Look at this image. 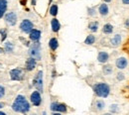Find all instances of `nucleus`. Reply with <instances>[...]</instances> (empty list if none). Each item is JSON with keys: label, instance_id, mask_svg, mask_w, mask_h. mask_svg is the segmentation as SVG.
I'll return each mask as SVG.
<instances>
[{"label": "nucleus", "instance_id": "obj_1", "mask_svg": "<svg viewBox=\"0 0 129 115\" xmlns=\"http://www.w3.org/2000/svg\"><path fill=\"white\" fill-rule=\"evenodd\" d=\"M12 108L14 111L20 113H27L30 110V103L27 101L24 95H18L12 104Z\"/></svg>", "mask_w": 129, "mask_h": 115}, {"label": "nucleus", "instance_id": "obj_2", "mask_svg": "<svg viewBox=\"0 0 129 115\" xmlns=\"http://www.w3.org/2000/svg\"><path fill=\"white\" fill-rule=\"evenodd\" d=\"M93 91L98 97L105 98L110 93V87L105 82H98L93 85Z\"/></svg>", "mask_w": 129, "mask_h": 115}, {"label": "nucleus", "instance_id": "obj_3", "mask_svg": "<svg viewBox=\"0 0 129 115\" xmlns=\"http://www.w3.org/2000/svg\"><path fill=\"white\" fill-rule=\"evenodd\" d=\"M33 85L37 88V90L39 92H43V70H39L38 73L35 75L34 80H33Z\"/></svg>", "mask_w": 129, "mask_h": 115}, {"label": "nucleus", "instance_id": "obj_4", "mask_svg": "<svg viewBox=\"0 0 129 115\" xmlns=\"http://www.w3.org/2000/svg\"><path fill=\"white\" fill-rule=\"evenodd\" d=\"M29 55L31 56V58L37 60H41V46L38 42L34 43L31 48L29 50Z\"/></svg>", "mask_w": 129, "mask_h": 115}, {"label": "nucleus", "instance_id": "obj_5", "mask_svg": "<svg viewBox=\"0 0 129 115\" xmlns=\"http://www.w3.org/2000/svg\"><path fill=\"white\" fill-rule=\"evenodd\" d=\"M33 28H34L33 23L30 20H28V19L23 20V21L21 22V24H20V29H21L24 33H30L33 30Z\"/></svg>", "mask_w": 129, "mask_h": 115}, {"label": "nucleus", "instance_id": "obj_6", "mask_svg": "<svg viewBox=\"0 0 129 115\" xmlns=\"http://www.w3.org/2000/svg\"><path fill=\"white\" fill-rule=\"evenodd\" d=\"M51 110L52 111H57L59 113H64V112H67L68 108H67V105L64 104V103L53 102L51 104Z\"/></svg>", "mask_w": 129, "mask_h": 115}, {"label": "nucleus", "instance_id": "obj_7", "mask_svg": "<svg viewBox=\"0 0 129 115\" xmlns=\"http://www.w3.org/2000/svg\"><path fill=\"white\" fill-rule=\"evenodd\" d=\"M10 78L12 81H22L24 78L23 70L21 68H14L10 71Z\"/></svg>", "mask_w": 129, "mask_h": 115}, {"label": "nucleus", "instance_id": "obj_8", "mask_svg": "<svg viewBox=\"0 0 129 115\" xmlns=\"http://www.w3.org/2000/svg\"><path fill=\"white\" fill-rule=\"evenodd\" d=\"M30 99H31V102H32L35 106H39V105L41 104V102H42L41 93H40L38 90L34 91L32 94H31V97H30Z\"/></svg>", "mask_w": 129, "mask_h": 115}, {"label": "nucleus", "instance_id": "obj_9", "mask_svg": "<svg viewBox=\"0 0 129 115\" xmlns=\"http://www.w3.org/2000/svg\"><path fill=\"white\" fill-rule=\"evenodd\" d=\"M115 65L117 66V68L119 69H124L126 68L127 66H128V60L125 58V57H120L116 60L115 62Z\"/></svg>", "mask_w": 129, "mask_h": 115}, {"label": "nucleus", "instance_id": "obj_10", "mask_svg": "<svg viewBox=\"0 0 129 115\" xmlns=\"http://www.w3.org/2000/svg\"><path fill=\"white\" fill-rule=\"evenodd\" d=\"M5 20L8 24H10L11 26H14L17 22V16L14 12H10L8 14H6L5 16Z\"/></svg>", "mask_w": 129, "mask_h": 115}, {"label": "nucleus", "instance_id": "obj_11", "mask_svg": "<svg viewBox=\"0 0 129 115\" xmlns=\"http://www.w3.org/2000/svg\"><path fill=\"white\" fill-rule=\"evenodd\" d=\"M29 37L30 39L32 40L33 42H38L41 38V31L40 30H37V29H33L32 31L29 33Z\"/></svg>", "mask_w": 129, "mask_h": 115}, {"label": "nucleus", "instance_id": "obj_12", "mask_svg": "<svg viewBox=\"0 0 129 115\" xmlns=\"http://www.w3.org/2000/svg\"><path fill=\"white\" fill-rule=\"evenodd\" d=\"M26 69L27 70H29V71H31L33 70L36 66H37V62H36V60L35 59H33V58H29L27 61H26Z\"/></svg>", "mask_w": 129, "mask_h": 115}, {"label": "nucleus", "instance_id": "obj_13", "mask_svg": "<svg viewBox=\"0 0 129 115\" xmlns=\"http://www.w3.org/2000/svg\"><path fill=\"white\" fill-rule=\"evenodd\" d=\"M109 59V55L106 52H99L98 56H97V60L99 63L101 64H105Z\"/></svg>", "mask_w": 129, "mask_h": 115}, {"label": "nucleus", "instance_id": "obj_14", "mask_svg": "<svg viewBox=\"0 0 129 115\" xmlns=\"http://www.w3.org/2000/svg\"><path fill=\"white\" fill-rule=\"evenodd\" d=\"M122 42V38H121V35L119 34H116L112 37V39L110 40V43H111V46L113 47H118Z\"/></svg>", "mask_w": 129, "mask_h": 115}, {"label": "nucleus", "instance_id": "obj_15", "mask_svg": "<svg viewBox=\"0 0 129 115\" xmlns=\"http://www.w3.org/2000/svg\"><path fill=\"white\" fill-rule=\"evenodd\" d=\"M51 26H52L53 32H59V30L61 29V24H60L59 20L56 19V18H54V19L51 21Z\"/></svg>", "mask_w": 129, "mask_h": 115}, {"label": "nucleus", "instance_id": "obj_16", "mask_svg": "<svg viewBox=\"0 0 129 115\" xmlns=\"http://www.w3.org/2000/svg\"><path fill=\"white\" fill-rule=\"evenodd\" d=\"M98 11H99L100 15H102V16H106V15L108 14V12H109V9H108V6H107V4H105V3H102V4L99 6V8H98Z\"/></svg>", "mask_w": 129, "mask_h": 115}, {"label": "nucleus", "instance_id": "obj_17", "mask_svg": "<svg viewBox=\"0 0 129 115\" xmlns=\"http://www.w3.org/2000/svg\"><path fill=\"white\" fill-rule=\"evenodd\" d=\"M7 9V0H0V18H2Z\"/></svg>", "mask_w": 129, "mask_h": 115}, {"label": "nucleus", "instance_id": "obj_18", "mask_svg": "<svg viewBox=\"0 0 129 115\" xmlns=\"http://www.w3.org/2000/svg\"><path fill=\"white\" fill-rule=\"evenodd\" d=\"M49 46H50V48L52 51H56V50L58 49V47H59V42H58V40L56 39V38H52L51 40H50V42H49Z\"/></svg>", "mask_w": 129, "mask_h": 115}, {"label": "nucleus", "instance_id": "obj_19", "mask_svg": "<svg viewBox=\"0 0 129 115\" xmlns=\"http://www.w3.org/2000/svg\"><path fill=\"white\" fill-rule=\"evenodd\" d=\"M102 31H103V33H104V34L109 35V34H111L113 32V26L111 25V24L107 23V24H105V25L103 26Z\"/></svg>", "mask_w": 129, "mask_h": 115}, {"label": "nucleus", "instance_id": "obj_20", "mask_svg": "<svg viewBox=\"0 0 129 115\" xmlns=\"http://www.w3.org/2000/svg\"><path fill=\"white\" fill-rule=\"evenodd\" d=\"M94 42H95V37L93 35H88L86 37V39L84 40V44H86V45H92V44H94Z\"/></svg>", "mask_w": 129, "mask_h": 115}, {"label": "nucleus", "instance_id": "obj_21", "mask_svg": "<svg viewBox=\"0 0 129 115\" xmlns=\"http://www.w3.org/2000/svg\"><path fill=\"white\" fill-rule=\"evenodd\" d=\"M88 29L91 31V32H96L98 30V22L94 21V22H90L88 24Z\"/></svg>", "mask_w": 129, "mask_h": 115}, {"label": "nucleus", "instance_id": "obj_22", "mask_svg": "<svg viewBox=\"0 0 129 115\" xmlns=\"http://www.w3.org/2000/svg\"><path fill=\"white\" fill-rule=\"evenodd\" d=\"M103 72H104V74H106V75H109V74H111L113 71V68L112 66H110V65H105V66H103Z\"/></svg>", "mask_w": 129, "mask_h": 115}, {"label": "nucleus", "instance_id": "obj_23", "mask_svg": "<svg viewBox=\"0 0 129 115\" xmlns=\"http://www.w3.org/2000/svg\"><path fill=\"white\" fill-rule=\"evenodd\" d=\"M50 14L52 16H56L58 14V6L56 4H54V5L51 6V8H50Z\"/></svg>", "mask_w": 129, "mask_h": 115}, {"label": "nucleus", "instance_id": "obj_24", "mask_svg": "<svg viewBox=\"0 0 129 115\" xmlns=\"http://www.w3.org/2000/svg\"><path fill=\"white\" fill-rule=\"evenodd\" d=\"M95 106H96L97 110H102L105 107V103H104L103 100H97L96 103H95Z\"/></svg>", "mask_w": 129, "mask_h": 115}, {"label": "nucleus", "instance_id": "obj_25", "mask_svg": "<svg viewBox=\"0 0 129 115\" xmlns=\"http://www.w3.org/2000/svg\"><path fill=\"white\" fill-rule=\"evenodd\" d=\"M13 49H14V47H13V44L12 43H10V42H6L5 43V51L7 53L13 52Z\"/></svg>", "mask_w": 129, "mask_h": 115}, {"label": "nucleus", "instance_id": "obj_26", "mask_svg": "<svg viewBox=\"0 0 129 115\" xmlns=\"http://www.w3.org/2000/svg\"><path fill=\"white\" fill-rule=\"evenodd\" d=\"M109 110H110L111 114H112V113H117V112L119 111V106H118L117 104H111L110 107H109Z\"/></svg>", "mask_w": 129, "mask_h": 115}, {"label": "nucleus", "instance_id": "obj_27", "mask_svg": "<svg viewBox=\"0 0 129 115\" xmlns=\"http://www.w3.org/2000/svg\"><path fill=\"white\" fill-rule=\"evenodd\" d=\"M116 79H117V81H123L124 79H125V75L122 73V72H119V73H117V76H116Z\"/></svg>", "mask_w": 129, "mask_h": 115}, {"label": "nucleus", "instance_id": "obj_28", "mask_svg": "<svg viewBox=\"0 0 129 115\" xmlns=\"http://www.w3.org/2000/svg\"><path fill=\"white\" fill-rule=\"evenodd\" d=\"M4 93H5V89H4V87H3V86H1V85H0V98L4 95Z\"/></svg>", "mask_w": 129, "mask_h": 115}, {"label": "nucleus", "instance_id": "obj_29", "mask_svg": "<svg viewBox=\"0 0 129 115\" xmlns=\"http://www.w3.org/2000/svg\"><path fill=\"white\" fill-rule=\"evenodd\" d=\"M0 33L2 34V37H1V41L3 42V41L5 40V38H6V31H4V32H3V31H0Z\"/></svg>", "mask_w": 129, "mask_h": 115}, {"label": "nucleus", "instance_id": "obj_30", "mask_svg": "<svg viewBox=\"0 0 129 115\" xmlns=\"http://www.w3.org/2000/svg\"><path fill=\"white\" fill-rule=\"evenodd\" d=\"M88 14L90 15V16H94L95 15V10L94 9H88Z\"/></svg>", "mask_w": 129, "mask_h": 115}, {"label": "nucleus", "instance_id": "obj_31", "mask_svg": "<svg viewBox=\"0 0 129 115\" xmlns=\"http://www.w3.org/2000/svg\"><path fill=\"white\" fill-rule=\"evenodd\" d=\"M124 25H125V27H127V28H129V19H127V20H125V22H124Z\"/></svg>", "mask_w": 129, "mask_h": 115}, {"label": "nucleus", "instance_id": "obj_32", "mask_svg": "<svg viewBox=\"0 0 129 115\" xmlns=\"http://www.w3.org/2000/svg\"><path fill=\"white\" fill-rule=\"evenodd\" d=\"M122 3L124 5H129V0H122Z\"/></svg>", "mask_w": 129, "mask_h": 115}, {"label": "nucleus", "instance_id": "obj_33", "mask_svg": "<svg viewBox=\"0 0 129 115\" xmlns=\"http://www.w3.org/2000/svg\"><path fill=\"white\" fill-rule=\"evenodd\" d=\"M21 3H22L23 5H25V3H26V0H21Z\"/></svg>", "mask_w": 129, "mask_h": 115}, {"label": "nucleus", "instance_id": "obj_34", "mask_svg": "<svg viewBox=\"0 0 129 115\" xmlns=\"http://www.w3.org/2000/svg\"><path fill=\"white\" fill-rule=\"evenodd\" d=\"M3 106H4V103H1V102H0V108H2Z\"/></svg>", "mask_w": 129, "mask_h": 115}, {"label": "nucleus", "instance_id": "obj_35", "mask_svg": "<svg viewBox=\"0 0 129 115\" xmlns=\"http://www.w3.org/2000/svg\"><path fill=\"white\" fill-rule=\"evenodd\" d=\"M53 115H62V114L59 113V112H56V113H53Z\"/></svg>", "mask_w": 129, "mask_h": 115}, {"label": "nucleus", "instance_id": "obj_36", "mask_svg": "<svg viewBox=\"0 0 129 115\" xmlns=\"http://www.w3.org/2000/svg\"><path fill=\"white\" fill-rule=\"evenodd\" d=\"M32 4L33 5H35V4H36V0H32Z\"/></svg>", "mask_w": 129, "mask_h": 115}, {"label": "nucleus", "instance_id": "obj_37", "mask_svg": "<svg viewBox=\"0 0 129 115\" xmlns=\"http://www.w3.org/2000/svg\"><path fill=\"white\" fill-rule=\"evenodd\" d=\"M0 115H6V113H4V112H2V111H0Z\"/></svg>", "mask_w": 129, "mask_h": 115}, {"label": "nucleus", "instance_id": "obj_38", "mask_svg": "<svg viewBox=\"0 0 129 115\" xmlns=\"http://www.w3.org/2000/svg\"><path fill=\"white\" fill-rule=\"evenodd\" d=\"M104 2H107L108 3V2H111V0H104Z\"/></svg>", "mask_w": 129, "mask_h": 115}, {"label": "nucleus", "instance_id": "obj_39", "mask_svg": "<svg viewBox=\"0 0 129 115\" xmlns=\"http://www.w3.org/2000/svg\"><path fill=\"white\" fill-rule=\"evenodd\" d=\"M102 115H112L111 113H104V114H102Z\"/></svg>", "mask_w": 129, "mask_h": 115}, {"label": "nucleus", "instance_id": "obj_40", "mask_svg": "<svg viewBox=\"0 0 129 115\" xmlns=\"http://www.w3.org/2000/svg\"><path fill=\"white\" fill-rule=\"evenodd\" d=\"M1 53H3V49H2V48H0V54H1Z\"/></svg>", "mask_w": 129, "mask_h": 115}, {"label": "nucleus", "instance_id": "obj_41", "mask_svg": "<svg viewBox=\"0 0 129 115\" xmlns=\"http://www.w3.org/2000/svg\"><path fill=\"white\" fill-rule=\"evenodd\" d=\"M43 115H47V114H46V112H44V113H43Z\"/></svg>", "mask_w": 129, "mask_h": 115}]
</instances>
